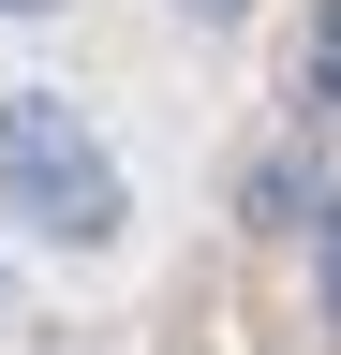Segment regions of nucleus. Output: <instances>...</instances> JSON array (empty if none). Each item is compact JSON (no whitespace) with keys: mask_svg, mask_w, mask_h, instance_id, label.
Returning <instances> with one entry per match:
<instances>
[{"mask_svg":"<svg viewBox=\"0 0 341 355\" xmlns=\"http://www.w3.org/2000/svg\"><path fill=\"white\" fill-rule=\"evenodd\" d=\"M0 222H15L30 252H119V148L90 133L74 89H0Z\"/></svg>","mask_w":341,"mask_h":355,"instance_id":"f257e3e1","label":"nucleus"},{"mask_svg":"<svg viewBox=\"0 0 341 355\" xmlns=\"http://www.w3.org/2000/svg\"><path fill=\"white\" fill-rule=\"evenodd\" d=\"M312 104L341 119V0H326V15H312Z\"/></svg>","mask_w":341,"mask_h":355,"instance_id":"f03ea898","label":"nucleus"},{"mask_svg":"<svg viewBox=\"0 0 341 355\" xmlns=\"http://www.w3.org/2000/svg\"><path fill=\"white\" fill-rule=\"evenodd\" d=\"M0 15H60V0H0Z\"/></svg>","mask_w":341,"mask_h":355,"instance_id":"39448f33","label":"nucleus"},{"mask_svg":"<svg viewBox=\"0 0 341 355\" xmlns=\"http://www.w3.org/2000/svg\"><path fill=\"white\" fill-rule=\"evenodd\" d=\"M178 15H208V30H223V15H238V0H178Z\"/></svg>","mask_w":341,"mask_h":355,"instance_id":"20e7f679","label":"nucleus"},{"mask_svg":"<svg viewBox=\"0 0 341 355\" xmlns=\"http://www.w3.org/2000/svg\"><path fill=\"white\" fill-rule=\"evenodd\" d=\"M312 282H326V326H341V193H326V222H312Z\"/></svg>","mask_w":341,"mask_h":355,"instance_id":"7ed1b4c3","label":"nucleus"}]
</instances>
